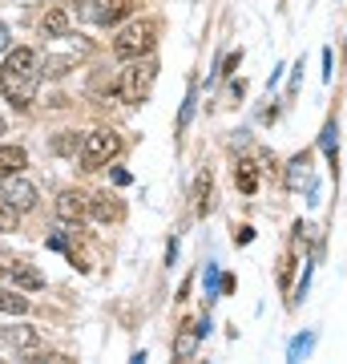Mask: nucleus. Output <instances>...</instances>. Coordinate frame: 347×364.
Returning <instances> with one entry per match:
<instances>
[{
  "label": "nucleus",
  "instance_id": "obj_10",
  "mask_svg": "<svg viewBox=\"0 0 347 364\" xmlns=\"http://www.w3.org/2000/svg\"><path fill=\"white\" fill-rule=\"evenodd\" d=\"M89 210H93V219H97V223H117V219H121V203H117L109 191L93 195L89 198Z\"/></svg>",
  "mask_w": 347,
  "mask_h": 364
},
{
  "label": "nucleus",
  "instance_id": "obj_5",
  "mask_svg": "<svg viewBox=\"0 0 347 364\" xmlns=\"http://www.w3.org/2000/svg\"><path fill=\"white\" fill-rule=\"evenodd\" d=\"M4 198H9L16 210H28V207H37V186L25 182L21 174H9V178H4Z\"/></svg>",
  "mask_w": 347,
  "mask_h": 364
},
{
  "label": "nucleus",
  "instance_id": "obj_2",
  "mask_svg": "<svg viewBox=\"0 0 347 364\" xmlns=\"http://www.w3.org/2000/svg\"><path fill=\"white\" fill-rule=\"evenodd\" d=\"M158 45V21H133L114 37V57L117 61H142Z\"/></svg>",
  "mask_w": 347,
  "mask_h": 364
},
{
  "label": "nucleus",
  "instance_id": "obj_28",
  "mask_svg": "<svg viewBox=\"0 0 347 364\" xmlns=\"http://www.w3.org/2000/svg\"><path fill=\"white\" fill-rule=\"evenodd\" d=\"M9 41H13V37H9V25L0 21V49H9Z\"/></svg>",
  "mask_w": 347,
  "mask_h": 364
},
{
  "label": "nucleus",
  "instance_id": "obj_19",
  "mask_svg": "<svg viewBox=\"0 0 347 364\" xmlns=\"http://www.w3.org/2000/svg\"><path fill=\"white\" fill-rule=\"evenodd\" d=\"M16 223H21V210L4 198V203H0V231H16Z\"/></svg>",
  "mask_w": 347,
  "mask_h": 364
},
{
  "label": "nucleus",
  "instance_id": "obj_9",
  "mask_svg": "<svg viewBox=\"0 0 347 364\" xmlns=\"http://www.w3.org/2000/svg\"><path fill=\"white\" fill-rule=\"evenodd\" d=\"M117 4H126V0H77V16L93 21V25H105V16L114 13Z\"/></svg>",
  "mask_w": 347,
  "mask_h": 364
},
{
  "label": "nucleus",
  "instance_id": "obj_14",
  "mask_svg": "<svg viewBox=\"0 0 347 364\" xmlns=\"http://www.w3.org/2000/svg\"><path fill=\"white\" fill-rule=\"evenodd\" d=\"M40 28H45V37H53V41L69 37V13H65V9H49L45 21H40Z\"/></svg>",
  "mask_w": 347,
  "mask_h": 364
},
{
  "label": "nucleus",
  "instance_id": "obj_25",
  "mask_svg": "<svg viewBox=\"0 0 347 364\" xmlns=\"http://www.w3.org/2000/svg\"><path fill=\"white\" fill-rule=\"evenodd\" d=\"M323 81H331V49H323Z\"/></svg>",
  "mask_w": 347,
  "mask_h": 364
},
{
  "label": "nucleus",
  "instance_id": "obj_18",
  "mask_svg": "<svg viewBox=\"0 0 347 364\" xmlns=\"http://www.w3.org/2000/svg\"><path fill=\"white\" fill-rule=\"evenodd\" d=\"M335 134H339V130H335V122H327V126H323V134H319L323 154L331 158V162H335V154H339V142H335Z\"/></svg>",
  "mask_w": 347,
  "mask_h": 364
},
{
  "label": "nucleus",
  "instance_id": "obj_26",
  "mask_svg": "<svg viewBox=\"0 0 347 364\" xmlns=\"http://www.w3.org/2000/svg\"><path fill=\"white\" fill-rule=\"evenodd\" d=\"M49 247H53V251H69V243H65V235H53Z\"/></svg>",
  "mask_w": 347,
  "mask_h": 364
},
{
  "label": "nucleus",
  "instance_id": "obj_6",
  "mask_svg": "<svg viewBox=\"0 0 347 364\" xmlns=\"http://www.w3.org/2000/svg\"><path fill=\"white\" fill-rule=\"evenodd\" d=\"M4 279L13 287H21V291H40V287H45V275H40L33 263H9V267H4Z\"/></svg>",
  "mask_w": 347,
  "mask_h": 364
},
{
  "label": "nucleus",
  "instance_id": "obj_15",
  "mask_svg": "<svg viewBox=\"0 0 347 364\" xmlns=\"http://www.w3.org/2000/svg\"><path fill=\"white\" fill-rule=\"evenodd\" d=\"M234 186H238L243 195H255V191H258L255 162H246V158H238V162H234Z\"/></svg>",
  "mask_w": 347,
  "mask_h": 364
},
{
  "label": "nucleus",
  "instance_id": "obj_20",
  "mask_svg": "<svg viewBox=\"0 0 347 364\" xmlns=\"http://www.w3.org/2000/svg\"><path fill=\"white\" fill-rule=\"evenodd\" d=\"M194 102H198V90L190 85L186 102H182V114H178V130H186V126H190V117H194Z\"/></svg>",
  "mask_w": 347,
  "mask_h": 364
},
{
  "label": "nucleus",
  "instance_id": "obj_13",
  "mask_svg": "<svg viewBox=\"0 0 347 364\" xmlns=\"http://www.w3.org/2000/svg\"><path fill=\"white\" fill-rule=\"evenodd\" d=\"M28 166V154L21 146H0V178H9V174H21Z\"/></svg>",
  "mask_w": 347,
  "mask_h": 364
},
{
  "label": "nucleus",
  "instance_id": "obj_27",
  "mask_svg": "<svg viewBox=\"0 0 347 364\" xmlns=\"http://www.w3.org/2000/svg\"><path fill=\"white\" fill-rule=\"evenodd\" d=\"M114 182H117V186H129V182H133V178H129L126 170H114Z\"/></svg>",
  "mask_w": 347,
  "mask_h": 364
},
{
  "label": "nucleus",
  "instance_id": "obj_12",
  "mask_svg": "<svg viewBox=\"0 0 347 364\" xmlns=\"http://www.w3.org/2000/svg\"><path fill=\"white\" fill-rule=\"evenodd\" d=\"M287 186H291V191L311 186V154H295V158H291V166H287Z\"/></svg>",
  "mask_w": 347,
  "mask_h": 364
},
{
  "label": "nucleus",
  "instance_id": "obj_8",
  "mask_svg": "<svg viewBox=\"0 0 347 364\" xmlns=\"http://www.w3.org/2000/svg\"><path fill=\"white\" fill-rule=\"evenodd\" d=\"M85 210H89V198L81 195V191H61V198H57V215H61L65 223H81L85 219Z\"/></svg>",
  "mask_w": 347,
  "mask_h": 364
},
{
  "label": "nucleus",
  "instance_id": "obj_22",
  "mask_svg": "<svg viewBox=\"0 0 347 364\" xmlns=\"http://www.w3.org/2000/svg\"><path fill=\"white\" fill-rule=\"evenodd\" d=\"M291 272H295V259L287 255V259L279 263V287H287V284H291Z\"/></svg>",
  "mask_w": 347,
  "mask_h": 364
},
{
  "label": "nucleus",
  "instance_id": "obj_3",
  "mask_svg": "<svg viewBox=\"0 0 347 364\" xmlns=\"http://www.w3.org/2000/svg\"><path fill=\"white\" fill-rule=\"evenodd\" d=\"M154 77H158V61H150V57L129 61V69L121 73V81L114 85V93L129 105H142L145 97H150V90H154Z\"/></svg>",
  "mask_w": 347,
  "mask_h": 364
},
{
  "label": "nucleus",
  "instance_id": "obj_23",
  "mask_svg": "<svg viewBox=\"0 0 347 364\" xmlns=\"http://www.w3.org/2000/svg\"><path fill=\"white\" fill-rule=\"evenodd\" d=\"M238 61H243V49H238V53H231V57L222 61V69H219V73H234V69H238Z\"/></svg>",
  "mask_w": 347,
  "mask_h": 364
},
{
  "label": "nucleus",
  "instance_id": "obj_1",
  "mask_svg": "<svg viewBox=\"0 0 347 364\" xmlns=\"http://www.w3.org/2000/svg\"><path fill=\"white\" fill-rule=\"evenodd\" d=\"M40 90V61L37 49H9L4 65H0V93L16 105V109H28V102L37 97Z\"/></svg>",
  "mask_w": 347,
  "mask_h": 364
},
{
  "label": "nucleus",
  "instance_id": "obj_16",
  "mask_svg": "<svg viewBox=\"0 0 347 364\" xmlns=\"http://www.w3.org/2000/svg\"><path fill=\"white\" fill-rule=\"evenodd\" d=\"M0 312L25 316V312H28V296H21V291H9V287H0Z\"/></svg>",
  "mask_w": 347,
  "mask_h": 364
},
{
  "label": "nucleus",
  "instance_id": "obj_7",
  "mask_svg": "<svg viewBox=\"0 0 347 364\" xmlns=\"http://www.w3.org/2000/svg\"><path fill=\"white\" fill-rule=\"evenodd\" d=\"M40 328H33V324H16V328H4V344L13 352H37L40 348Z\"/></svg>",
  "mask_w": 347,
  "mask_h": 364
},
{
  "label": "nucleus",
  "instance_id": "obj_11",
  "mask_svg": "<svg viewBox=\"0 0 347 364\" xmlns=\"http://www.w3.org/2000/svg\"><path fill=\"white\" fill-rule=\"evenodd\" d=\"M198 340H202L198 324H186L178 336H174V356H178V360H194V352H198Z\"/></svg>",
  "mask_w": 347,
  "mask_h": 364
},
{
  "label": "nucleus",
  "instance_id": "obj_17",
  "mask_svg": "<svg viewBox=\"0 0 347 364\" xmlns=\"http://www.w3.org/2000/svg\"><path fill=\"white\" fill-rule=\"evenodd\" d=\"M311 348H315V332H307V336H295V340H291L287 356H291V360H303V356H311Z\"/></svg>",
  "mask_w": 347,
  "mask_h": 364
},
{
  "label": "nucleus",
  "instance_id": "obj_21",
  "mask_svg": "<svg viewBox=\"0 0 347 364\" xmlns=\"http://www.w3.org/2000/svg\"><path fill=\"white\" fill-rule=\"evenodd\" d=\"M206 210H210V174L198 178V215H206Z\"/></svg>",
  "mask_w": 347,
  "mask_h": 364
},
{
  "label": "nucleus",
  "instance_id": "obj_4",
  "mask_svg": "<svg viewBox=\"0 0 347 364\" xmlns=\"http://www.w3.org/2000/svg\"><path fill=\"white\" fill-rule=\"evenodd\" d=\"M121 150V138L114 130H93L85 134V142H81V166L85 170H97V166H109Z\"/></svg>",
  "mask_w": 347,
  "mask_h": 364
},
{
  "label": "nucleus",
  "instance_id": "obj_24",
  "mask_svg": "<svg viewBox=\"0 0 347 364\" xmlns=\"http://www.w3.org/2000/svg\"><path fill=\"white\" fill-rule=\"evenodd\" d=\"M250 239H255V231H250V227H238V231H234V243H250Z\"/></svg>",
  "mask_w": 347,
  "mask_h": 364
}]
</instances>
